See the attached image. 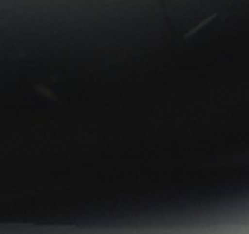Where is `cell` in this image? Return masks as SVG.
Wrapping results in <instances>:
<instances>
[{"instance_id":"cell-1","label":"cell","mask_w":249,"mask_h":234,"mask_svg":"<svg viewBox=\"0 0 249 234\" xmlns=\"http://www.w3.org/2000/svg\"><path fill=\"white\" fill-rule=\"evenodd\" d=\"M214 18H216V16H208V18H205V20H203V22H201V24H197V27H195V29H192V31H190V33H186V40H188V37H192V35H195V33H197V31H201V29H203V27H208V24H210V22H212V20H214Z\"/></svg>"}]
</instances>
